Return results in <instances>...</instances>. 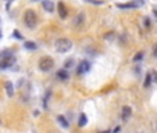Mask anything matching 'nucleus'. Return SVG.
<instances>
[{
	"label": "nucleus",
	"mask_w": 157,
	"mask_h": 133,
	"mask_svg": "<svg viewBox=\"0 0 157 133\" xmlns=\"http://www.w3.org/2000/svg\"><path fill=\"white\" fill-rule=\"evenodd\" d=\"M90 70V63L89 61H86V60H83V61H81L79 63V65H78V75H82V74H86L88 71Z\"/></svg>",
	"instance_id": "423d86ee"
},
{
	"label": "nucleus",
	"mask_w": 157,
	"mask_h": 133,
	"mask_svg": "<svg viewBox=\"0 0 157 133\" xmlns=\"http://www.w3.org/2000/svg\"><path fill=\"white\" fill-rule=\"evenodd\" d=\"M24 21H25V25L28 28H35L36 26V22H38V17L33 10H26L25 14H24Z\"/></svg>",
	"instance_id": "f03ea898"
},
{
	"label": "nucleus",
	"mask_w": 157,
	"mask_h": 133,
	"mask_svg": "<svg viewBox=\"0 0 157 133\" xmlns=\"http://www.w3.org/2000/svg\"><path fill=\"white\" fill-rule=\"evenodd\" d=\"M43 8L46 10V11H49V13H53L54 11V4L51 3L50 0H43Z\"/></svg>",
	"instance_id": "1a4fd4ad"
},
{
	"label": "nucleus",
	"mask_w": 157,
	"mask_h": 133,
	"mask_svg": "<svg viewBox=\"0 0 157 133\" xmlns=\"http://www.w3.org/2000/svg\"><path fill=\"white\" fill-rule=\"evenodd\" d=\"M15 63V58L13 56H4V57L0 60V70H7L10 67H13Z\"/></svg>",
	"instance_id": "39448f33"
},
{
	"label": "nucleus",
	"mask_w": 157,
	"mask_h": 133,
	"mask_svg": "<svg viewBox=\"0 0 157 133\" xmlns=\"http://www.w3.org/2000/svg\"><path fill=\"white\" fill-rule=\"evenodd\" d=\"M13 35H14V36H15V38H17V39H22V36L19 35V32L17 31V29H15V31L13 32Z\"/></svg>",
	"instance_id": "412c9836"
},
{
	"label": "nucleus",
	"mask_w": 157,
	"mask_h": 133,
	"mask_svg": "<svg viewBox=\"0 0 157 133\" xmlns=\"http://www.w3.org/2000/svg\"><path fill=\"white\" fill-rule=\"evenodd\" d=\"M33 1H35V0H33Z\"/></svg>",
	"instance_id": "bb28decb"
},
{
	"label": "nucleus",
	"mask_w": 157,
	"mask_h": 133,
	"mask_svg": "<svg viewBox=\"0 0 157 133\" xmlns=\"http://www.w3.org/2000/svg\"><path fill=\"white\" fill-rule=\"evenodd\" d=\"M144 26H147V28L150 26V19L149 18H144Z\"/></svg>",
	"instance_id": "4be33fe9"
},
{
	"label": "nucleus",
	"mask_w": 157,
	"mask_h": 133,
	"mask_svg": "<svg viewBox=\"0 0 157 133\" xmlns=\"http://www.w3.org/2000/svg\"><path fill=\"white\" fill-rule=\"evenodd\" d=\"M142 58H143V53H142V51H139L138 54L133 57V60H135V61H139V60H142Z\"/></svg>",
	"instance_id": "6ab92c4d"
},
{
	"label": "nucleus",
	"mask_w": 157,
	"mask_h": 133,
	"mask_svg": "<svg viewBox=\"0 0 157 133\" xmlns=\"http://www.w3.org/2000/svg\"><path fill=\"white\" fill-rule=\"evenodd\" d=\"M57 121L60 122V125L63 127H68L69 126V122H67V119L64 118L63 115H57Z\"/></svg>",
	"instance_id": "f8f14e48"
},
{
	"label": "nucleus",
	"mask_w": 157,
	"mask_h": 133,
	"mask_svg": "<svg viewBox=\"0 0 157 133\" xmlns=\"http://www.w3.org/2000/svg\"><path fill=\"white\" fill-rule=\"evenodd\" d=\"M39 70L43 71V72H49V71L54 67V61H53V58L50 57H42L39 60Z\"/></svg>",
	"instance_id": "7ed1b4c3"
},
{
	"label": "nucleus",
	"mask_w": 157,
	"mask_h": 133,
	"mask_svg": "<svg viewBox=\"0 0 157 133\" xmlns=\"http://www.w3.org/2000/svg\"><path fill=\"white\" fill-rule=\"evenodd\" d=\"M4 86H6L7 96H8V97H13V94H14V85L11 82H6V83H4Z\"/></svg>",
	"instance_id": "9d476101"
},
{
	"label": "nucleus",
	"mask_w": 157,
	"mask_h": 133,
	"mask_svg": "<svg viewBox=\"0 0 157 133\" xmlns=\"http://www.w3.org/2000/svg\"><path fill=\"white\" fill-rule=\"evenodd\" d=\"M86 122H88V118H86V115H85V114H81V115H79L78 125H79V126H85V125H86Z\"/></svg>",
	"instance_id": "4468645a"
},
{
	"label": "nucleus",
	"mask_w": 157,
	"mask_h": 133,
	"mask_svg": "<svg viewBox=\"0 0 157 133\" xmlns=\"http://www.w3.org/2000/svg\"><path fill=\"white\" fill-rule=\"evenodd\" d=\"M57 8H58V15L61 17V18H67V15H68V10L65 8V6H64L63 1H60L58 4H57Z\"/></svg>",
	"instance_id": "0eeeda50"
},
{
	"label": "nucleus",
	"mask_w": 157,
	"mask_h": 133,
	"mask_svg": "<svg viewBox=\"0 0 157 133\" xmlns=\"http://www.w3.org/2000/svg\"><path fill=\"white\" fill-rule=\"evenodd\" d=\"M90 4H94V6H101L103 4V0H86Z\"/></svg>",
	"instance_id": "a211bd4d"
},
{
	"label": "nucleus",
	"mask_w": 157,
	"mask_h": 133,
	"mask_svg": "<svg viewBox=\"0 0 157 133\" xmlns=\"http://www.w3.org/2000/svg\"><path fill=\"white\" fill-rule=\"evenodd\" d=\"M57 78H60L61 81H65V79H68L69 78V75L65 70H58L57 71Z\"/></svg>",
	"instance_id": "9b49d317"
},
{
	"label": "nucleus",
	"mask_w": 157,
	"mask_h": 133,
	"mask_svg": "<svg viewBox=\"0 0 157 133\" xmlns=\"http://www.w3.org/2000/svg\"><path fill=\"white\" fill-rule=\"evenodd\" d=\"M24 47H25L26 50H36L38 49V46L35 42H25L24 43Z\"/></svg>",
	"instance_id": "ddd939ff"
},
{
	"label": "nucleus",
	"mask_w": 157,
	"mask_h": 133,
	"mask_svg": "<svg viewBox=\"0 0 157 133\" xmlns=\"http://www.w3.org/2000/svg\"><path fill=\"white\" fill-rule=\"evenodd\" d=\"M131 115H132V108L129 107V105H124V107H122V114H121L122 119L128 121L131 118Z\"/></svg>",
	"instance_id": "6e6552de"
},
{
	"label": "nucleus",
	"mask_w": 157,
	"mask_h": 133,
	"mask_svg": "<svg viewBox=\"0 0 157 133\" xmlns=\"http://www.w3.org/2000/svg\"><path fill=\"white\" fill-rule=\"evenodd\" d=\"M150 82H151V75H150V72L146 75V81H144V83H143V86L144 88H149L150 86Z\"/></svg>",
	"instance_id": "dca6fc26"
},
{
	"label": "nucleus",
	"mask_w": 157,
	"mask_h": 133,
	"mask_svg": "<svg viewBox=\"0 0 157 133\" xmlns=\"http://www.w3.org/2000/svg\"><path fill=\"white\" fill-rule=\"evenodd\" d=\"M101 133V132H100ZM103 133H111V132H110V130H107V132H103Z\"/></svg>",
	"instance_id": "393cba45"
},
{
	"label": "nucleus",
	"mask_w": 157,
	"mask_h": 133,
	"mask_svg": "<svg viewBox=\"0 0 157 133\" xmlns=\"http://www.w3.org/2000/svg\"><path fill=\"white\" fill-rule=\"evenodd\" d=\"M0 38H1V31H0Z\"/></svg>",
	"instance_id": "a878e982"
},
{
	"label": "nucleus",
	"mask_w": 157,
	"mask_h": 133,
	"mask_svg": "<svg viewBox=\"0 0 157 133\" xmlns=\"http://www.w3.org/2000/svg\"><path fill=\"white\" fill-rule=\"evenodd\" d=\"M153 14H154V15L157 17V7H154V8H153Z\"/></svg>",
	"instance_id": "b1692460"
},
{
	"label": "nucleus",
	"mask_w": 157,
	"mask_h": 133,
	"mask_svg": "<svg viewBox=\"0 0 157 133\" xmlns=\"http://www.w3.org/2000/svg\"><path fill=\"white\" fill-rule=\"evenodd\" d=\"M72 65H74V60L71 58V60H67V61H65V64H64V68H65V70H68V68H71Z\"/></svg>",
	"instance_id": "f3484780"
},
{
	"label": "nucleus",
	"mask_w": 157,
	"mask_h": 133,
	"mask_svg": "<svg viewBox=\"0 0 157 133\" xmlns=\"http://www.w3.org/2000/svg\"><path fill=\"white\" fill-rule=\"evenodd\" d=\"M150 75L153 76V78H151V79H153V81H154V82H157V72H156V71H151V72H150Z\"/></svg>",
	"instance_id": "aec40b11"
},
{
	"label": "nucleus",
	"mask_w": 157,
	"mask_h": 133,
	"mask_svg": "<svg viewBox=\"0 0 157 133\" xmlns=\"http://www.w3.org/2000/svg\"><path fill=\"white\" fill-rule=\"evenodd\" d=\"M143 4H144L143 0H131L129 3H124V4L118 3L117 7L121 8V10H128V8H139V7H142Z\"/></svg>",
	"instance_id": "20e7f679"
},
{
	"label": "nucleus",
	"mask_w": 157,
	"mask_h": 133,
	"mask_svg": "<svg viewBox=\"0 0 157 133\" xmlns=\"http://www.w3.org/2000/svg\"><path fill=\"white\" fill-rule=\"evenodd\" d=\"M56 50L58 53H67L68 50H71V47H72V42L69 40V39H65V38H60L56 40Z\"/></svg>",
	"instance_id": "f257e3e1"
},
{
	"label": "nucleus",
	"mask_w": 157,
	"mask_h": 133,
	"mask_svg": "<svg viewBox=\"0 0 157 133\" xmlns=\"http://www.w3.org/2000/svg\"><path fill=\"white\" fill-rule=\"evenodd\" d=\"M83 18H85V17H83V14H79V15H76V18H75V21H74V22H75V26H81L82 24H83Z\"/></svg>",
	"instance_id": "2eb2a0df"
},
{
	"label": "nucleus",
	"mask_w": 157,
	"mask_h": 133,
	"mask_svg": "<svg viewBox=\"0 0 157 133\" xmlns=\"http://www.w3.org/2000/svg\"><path fill=\"white\" fill-rule=\"evenodd\" d=\"M153 54H154V57H157V46L154 47V50H153Z\"/></svg>",
	"instance_id": "5701e85b"
}]
</instances>
